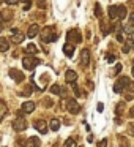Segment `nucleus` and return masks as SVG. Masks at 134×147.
Listing matches in <instances>:
<instances>
[{
    "mask_svg": "<svg viewBox=\"0 0 134 147\" xmlns=\"http://www.w3.org/2000/svg\"><path fill=\"white\" fill-rule=\"evenodd\" d=\"M40 33H41V40L44 43H52V41H55V38H57L54 27H44Z\"/></svg>",
    "mask_w": 134,
    "mask_h": 147,
    "instance_id": "f257e3e1",
    "label": "nucleus"
},
{
    "mask_svg": "<svg viewBox=\"0 0 134 147\" xmlns=\"http://www.w3.org/2000/svg\"><path fill=\"white\" fill-rule=\"evenodd\" d=\"M38 63H40V60L35 57V55H25V57L22 59V65H24V68H25V70H29V71L35 70Z\"/></svg>",
    "mask_w": 134,
    "mask_h": 147,
    "instance_id": "f03ea898",
    "label": "nucleus"
},
{
    "mask_svg": "<svg viewBox=\"0 0 134 147\" xmlns=\"http://www.w3.org/2000/svg\"><path fill=\"white\" fill-rule=\"evenodd\" d=\"M128 84H129V79H128L126 76H121L120 79L115 81V84H114V92H115V93H121V92H123V89H126V87H128Z\"/></svg>",
    "mask_w": 134,
    "mask_h": 147,
    "instance_id": "7ed1b4c3",
    "label": "nucleus"
},
{
    "mask_svg": "<svg viewBox=\"0 0 134 147\" xmlns=\"http://www.w3.org/2000/svg\"><path fill=\"white\" fill-rule=\"evenodd\" d=\"M66 41L71 43V45H77V43L82 41V36H80V33L77 30H70L66 33Z\"/></svg>",
    "mask_w": 134,
    "mask_h": 147,
    "instance_id": "20e7f679",
    "label": "nucleus"
},
{
    "mask_svg": "<svg viewBox=\"0 0 134 147\" xmlns=\"http://www.w3.org/2000/svg\"><path fill=\"white\" fill-rule=\"evenodd\" d=\"M27 128V120L24 117H17V119H14V122H13V130L14 131H24Z\"/></svg>",
    "mask_w": 134,
    "mask_h": 147,
    "instance_id": "39448f33",
    "label": "nucleus"
},
{
    "mask_svg": "<svg viewBox=\"0 0 134 147\" xmlns=\"http://www.w3.org/2000/svg\"><path fill=\"white\" fill-rule=\"evenodd\" d=\"M66 109H68V112H70V114H79L80 106L77 105L76 100H68V103H66Z\"/></svg>",
    "mask_w": 134,
    "mask_h": 147,
    "instance_id": "423d86ee",
    "label": "nucleus"
},
{
    "mask_svg": "<svg viewBox=\"0 0 134 147\" xmlns=\"http://www.w3.org/2000/svg\"><path fill=\"white\" fill-rule=\"evenodd\" d=\"M24 40V33L19 32L17 29H11V41L16 43V45H19V43H22Z\"/></svg>",
    "mask_w": 134,
    "mask_h": 147,
    "instance_id": "0eeeda50",
    "label": "nucleus"
},
{
    "mask_svg": "<svg viewBox=\"0 0 134 147\" xmlns=\"http://www.w3.org/2000/svg\"><path fill=\"white\" fill-rule=\"evenodd\" d=\"M10 76L13 78V81H16V82H22L24 81V73L19 70H16V68H11L10 70Z\"/></svg>",
    "mask_w": 134,
    "mask_h": 147,
    "instance_id": "6e6552de",
    "label": "nucleus"
},
{
    "mask_svg": "<svg viewBox=\"0 0 134 147\" xmlns=\"http://www.w3.org/2000/svg\"><path fill=\"white\" fill-rule=\"evenodd\" d=\"M88 63H90V52L88 49H82V52H80V65L88 67Z\"/></svg>",
    "mask_w": 134,
    "mask_h": 147,
    "instance_id": "1a4fd4ad",
    "label": "nucleus"
},
{
    "mask_svg": "<svg viewBox=\"0 0 134 147\" xmlns=\"http://www.w3.org/2000/svg\"><path fill=\"white\" fill-rule=\"evenodd\" d=\"M35 128H36V130H38L41 134H46V133H48V123H46L44 120H36V122H35Z\"/></svg>",
    "mask_w": 134,
    "mask_h": 147,
    "instance_id": "9d476101",
    "label": "nucleus"
},
{
    "mask_svg": "<svg viewBox=\"0 0 134 147\" xmlns=\"http://www.w3.org/2000/svg\"><path fill=\"white\" fill-rule=\"evenodd\" d=\"M40 33V27H38V24H32V26L29 27V30H27V36L29 38H35L36 35Z\"/></svg>",
    "mask_w": 134,
    "mask_h": 147,
    "instance_id": "9b49d317",
    "label": "nucleus"
},
{
    "mask_svg": "<svg viewBox=\"0 0 134 147\" xmlns=\"http://www.w3.org/2000/svg\"><path fill=\"white\" fill-rule=\"evenodd\" d=\"M22 112H25V114H30V112H33L35 111V103L33 101H25V103H22Z\"/></svg>",
    "mask_w": 134,
    "mask_h": 147,
    "instance_id": "f8f14e48",
    "label": "nucleus"
},
{
    "mask_svg": "<svg viewBox=\"0 0 134 147\" xmlns=\"http://www.w3.org/2000/svg\"><path fill=\"white\" fill-rule=\"evenodd\" d=\"M65 79H66V82H68V84H73V82H76V79H77V74H76V71H73V70H68L66 73H65Z\"/></svg>",
    "mask_w": 134,
    "mask_h": 147,
    "instance_id": "ddd939ff",
    "label": "nucleus"
},
{
    "mask_svg": "<svg viewBox=\"0 0 134 147\" xmlns=\"http://www.w3.org/2000/svg\"><path fill=\"white\" fill-rule=\"evenodd\" d=\"M40 146H41V141H40L36 136L29 138V139H27V142H25V147H40Z\"/></svg>",
    "mask_w": 134,
    "mask_h": 147,
    "instance_id": "4468645a",
    "label": "nucleus"
},
{
    "mask_svg": "<svg viewBox=\"0 0 134 147\" xmlns=\"http://www.w3.org/2000/svg\"><path fill=\"white\" fill-rule=\"evenodd\" d=\"M109 18L112 21L118 19V5H111L109 7Z\"/></svg>",
    "mask_w": 134,
    "mask_h": 147,
    "instance_id": "2eb2a0df",
    "label": "nucleus"
},
{
    "mask_svg": "<svg viewBox=\"0 0 134 147\" xmlns=\"http://www.w3.org/2000/svg\"><path fill=\"white\" fill-rule=\"evenodd\" d=\"M63 52L68 55V57H71V55L74 54V45H71V43H66V45H63Z\"/></svg>",
    "mask_w": 134,
    "mask_h": 147,
    "instance_id": "dca6fc26",
    "label": "nucleus"
},
{
    "mask_svg": "<svg viewBox=\"0 0 134 147\" xmlns=\"http://www.w3.org/2000/svg\"><path fill=\"white\" fill-rule=\"evenodd\" d=\"M125 32L134 33V14H131L129 19H128V26H126V30H125Z\"/></svg>",
    "mask_w": 134,
    "mask_h": 147,
    "instance_id": "f3484780",
    "label": "nucleus"
},
{
    "mask_svg": "<svg viewBox=\"0 0 134 147\" xmlns=\"http://www.w3.org/2000/svg\"><path fill=\"white\" fill-rule=\"evenodd\" d=\"M10 49V43H8L7 38H0V51L2 52H7Z\"/></svg>",
    "mask_w": 134,
    "mask_h": 147,
    "instance_id": "a211bd4d",
    "label": "nucleus"
},
{
    "mask_svg": "<svg viewBox=\"0 0 134 147\" xmlns=\"http://www.w3.org/2000/svg\"><path fill=\"white\" fill-rule=\"evenodd\" d=\"M25 52H27V54H38V48H36L33 43H29L27 48H25Z\"/></svg>",
    "mask_w": 134,
    "mask_h": 147,
    "instance_id": "6ab92c4d",
    "label": "nucleus"
},
{
    "mask_svg": "<svg viewBox=\"0 0 134 147\" xmlns=\"http://www.w3.org/2000/svg\"><path fill=\"white\" fill-rule=\"evenodd\" d=\"M126 18V7L118 5V19H125Z\"/></svg>",
    "mask_w": 134,
    "mask_h": 147,
    "instance_id": "aec40b11",
    "label": "nucleus"
},
{
    "mask_svg": "<svg viewBox=\"0 0 134 147\" xmlns=\"http://www.w3.org/2000/svg\"><path fill=\"white\" fill-rule=\"evenodd\" d=\"M58 128H60V120H58V119H52V120H51V130L52 131H57Z\"/></svg>",
    "mask_w": 134,
    "mask_h": 147,
    "instance_id": "412c9836",
    "label": "nucleus"
},
{
    "mask_svg": "<svg viewBox=\"0 0 134 147\" xmlns=\"http://www.w3.org/2000/svg\"><path fill=\"white\" fill-rule=\"evenodd\" d=\"M125 108H126V106H125V103H123V101L118 103L117 108H115V114H117V115H121V114H123V111H125Z\"/></svg>",
    "mask_w": 134,
    "mask_h": 147,
    "instance_id": "4be33fe9",
    "label": "nucleus"
},
{
    "mask_svg": "<svg viewBox=\"0 0 134 147\" xmlns=\"http://www.w3.org/2000/svg\"><path fill=\"white\" fill-rule=\"evenodd\" d=\"M63 147H77V146H76V139H73V138H68V139L65 141Z\"/></svg>",
    "mask_w": 134,
    "mask_h": 147,
    "instance_id": "5701e85b",
    "label": "nucleus"
},
{
    "mask_svg": "<svg viewBox=\"0 0 134 147\" xmlns=\"http://www.w3.org/2000/svg\"><path fill=\"white\" fill-rule=\"evenodd\" d=\"M0 109H2V112H0V119H3L5 115H7V105H5V101H0Z\"/></svg>",
    "mask_w": 134,
    "mask_h": 147,
    "instance_id": "b1692460",
    "label": "nucleus"
},
{
    "mask_svg": "<svg viewBox=\"0 0 134 147\" xmlns=\"http://www.w3.org/2000/svg\"><path fill=\"white\" fill-rule=\"evenodd\" d=\"M19 95H22V96H29V95H32V87H30V86H27L25 89H24L22 92L19 93Z\"/></svg>",
    "mask_w": 134,
    "mask_h": 147,
    "instance_id": "393cba45",
    "label": "nucleus"
},
{
    "mask_svg": "<svg viewBox=\"0 0 134 147\" xmlns=\"http://www.w3.org/2000/svg\"><path fill=\"white\" fill-rule=\"evenodd\" d=\"M51 93H55V95H62V89L55 84V86L51 87Z\"/></svg>",
    "mask_w": 134,
    "mask_h": 147,
    "instance_id": "a878e982",
    "label": "nucleus"
},
{
    "mask_svg": "<svg viewBox=\"0 0 134 147\" xmlns=\"http://www.w3.org/2000/svg\"><path fill=\"white\" fill-rule=\"evenodd\" d=\"M118 141H120V147H129V142L123 136H118Z\"/></svg>",
    "mask_w": 134,
    "mask_h": 147,
    "instance_id": "bb28decb",
    "label": "nucleus"
},
{
    "mask_svg": "<svg viewBox=\"0 0 134 147\" xmlns=\"http://www.w3.org/2000/svg\"><path fill=\"white\" fill-rule=\"evenodd\" d=\"M95 14H96L98 18H101V8H99V5H98V3L95 5Z\"/></svg>",
    "mask_w": 134,
    "mask_h": 147,
    "instance_id": "cd10ccee",
    "label": "nucleus"
},
{
    "mask_svg": "<svg viewBox=\"0 0 134 147\" xmlns=\"http://www.w3.org/2000/svg\"><path fill=\"white\" fill-rule=\"evenodd\" d=\"M2 16H3V21H8V19H10L8 16H11V13H10V11H2Z\"/></svg>",
    "mask_w": 134,
    "mask_h": 147,
    "instance_id": "c85d7f7f",
    "label": "nucleus"
},
{
    "mask_svg": "<svg viewBox=\"0 0 134 147\" xmlns=\"http://www.w3.org/2000/svg\"><path fill=\"white\" fill-rule=\"evenodd\" d=\"M96 147H107V139L99 141V142H98V146H96Z\"/></svg>",
    "mask_w": 134,
    "mask_h": 147,
    "instance_id": "c756f323",
    "label": "nucleus"
},
{
    "mask_svg": "<svg viewBox=\"0 0 134 147\" xmlns=\"http://www.w3.org/2000/svg\"><path fill=\"white\" fill-rule=\"evenodd\" d=\"M121 68H123V67H121L120 63H117V65H115V70H114V74H118L121 71Z\"/></svg>",
    "mask_w": 134,
    "mask_h": 147,
    "instance_id": "7c9ffc66",
    "label": "nucleus"
},
{
    "mask_svg": "<svg viewBox=\"0 0 134 147\" xmlns=\"http://www.w3.org/2000/svg\"><path fill=\"white\" fill-rule=\"evenodd\" d=\"M129 92H134V81H129V84H128V87H126Z\"/></svg>",
    "mask_w": 134,
    "mask_h": 147,
    "instance_id": "2f4dec72",
    "label": "nucleus"
},
{
    "mask_svg": "<svg viewBox=\"0 0 134 147\" xmlns=\"http://www.w3.org/2000/svg\"><path fill=\"white\" fill-rule=\"evenodd\" d=\"M22 8H24L25 11L30 10V2H29V0H24V7H22Z\"/></svg>",
    "mask_w": 134,
    "mask_h": 147,
    "instance_id": "473e14b6",
    "label": "nucleus"
},
{
    "mask_svg": "<svg viewBox=\"0 0 134 147\" xmlns=\"http://www.w3.org/2000/svg\"><path fill=\"white\" fill-rule=\"evenodd\" d=\"M3 2H5L7 5H16L17 2H19V0H3Z\"/></svg>",
    "mask_w": 134,
    "mask_h": 147,
    "instance_id": "72a5a7b5",
    "label": "nucleus"
},
{
    "mask_svg": "<svg viewBox=\"0 0 134 147\" xmlns=\"http://www.w3.org/2000/svg\"><path fill=\"white\" fill-rule=\"evenodd\" d=\"M129 49H131V46H129V45H125V46H123V49H121V51H123L125 54H126V52H129Z\"/></svg>",
    "mask_w": 134,
    "mask_h": 147,
    "instance_id": "f704fd0d",
    "label": "nucleus"
},
{
    "mask_svg": "<svg viewBox=\"0 0 134 147\" xmlns=\"http://www.w3.org/2000/svg\"><path fill=\"white\" fill-rule=\"evenodd\" d=\"M128 130H129L131 136H134V125H128Z\"/></svg>",
    "mask_w": 134,
    "mask_h": 147,
    "instance_id": "c9c22d12",
    "label": "nucleus"
},
{
    "mask_svg": "<svg viewBox=\"0 0 134 147\" xmlns=\"http://www.w3.org/2000/svg\"><path fill=\"white\" fill-rule=\"evenodd\" d=\"M98 111H99V112L104 111V105H103V103H98Z\"/></svg>",
    "mask_w": 134,
    "mask_h": 147,
    "instance_id": "e433bc0d",
    "label": "nucleus"
},
{
    "mask_svg": "<svg viewBox=\"0 0 134 147\" xmlns=\"http://www.w3.org/2000/svg\"><path fill=\"white\" fill-rule=\"evenodd\" d=\"M115 60V55H109L107 57V62H114Z\"/></svg>",
    "mask_w": 134,
    "mask_h": 147,
    "instance_id": "4c0bfd02",
    "label": "nucleus"
},
{
    "mask_svg": "<svg viewBox=\"0 0 134 147\" xmlns=\"http://www.w3.org/2000/svg\"><path fill=\"white\" fill-rule=\"evenodd\" d=\"M125 98H126V101H129V100H133V95H131V93H129V95H126V96H125Z\"/></svg>",
    "mask_w": 134,
    "mask_h": 147,
    "instance_id": "58836bf2",
    "label": "nucleus"
},
{
    "mask_svg": "<svg viewBox=\"0 0 134 147\" xmlns=\"http://www.w3.org/2000/svg\"><path fill=\"white\" fill-rule=\"evenodd\" d=\"M129 114H131V115H133V117H134V108L131 109V112H129Z\"/></svg>",
    "mask_w": 134,
    "mask_h": 147,
    "instance_id": "ea45409f",
    "label": "nucleus"
},
{
    "mask_svg": "<svg viewBox=\"0 0 134 147\" xmlns=\"http://www.w3.org/2000/svg\"><path fill=\"white\" fill-rule=\"evenodd\" d=\"M133 76H134V67H133Z\"/></svg>",
    "mask_w": 134,
    "mask_h": 147,
    "instance_id": "a19ab883",
    "label": "nucleus"
},
{
    "mask_svg": "<svg viewBox=\"0 0 134 147\" xmlns=\"http://www.w3.org/2000/svg\"><path fill=\"white\" fill-rule=\"evenodd\" d=\"M77 147H84V146H77Z\"/></svg>",
    "mask_w": 134,
    "mask_h": 147,
    "instance_id": "79ce46f5",
    "label": "nucleus"
}]
</instances>
